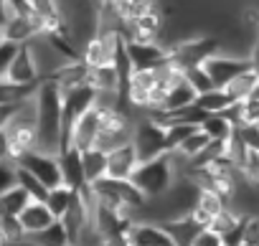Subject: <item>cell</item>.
Masks as SVG:
<instances>
[{
    "mask_svg": "<svg viewBox=\"0 0 259 246\" xmlns=\"http://www.w3.org/2000/svg\"><path fill=\"white\" fill-rule=\"evenodd\" d=\"M36 150L59 155L61 153V89L51 79H41L36 91Z\"/></svg>",
    "mask_w": 259,
    "mask_h": 246,
    "instance_id": "6da1fadb",
    "label": "cell"
},
{
    "mask_svg": "<svg viewBox=\"0 0 259 246\" xmlns=\"http://www.w3.org/2000/svg\"><path fill=\"white\" fill-rule=\"evenodd\" d=\"M221 51V38L216 33H191L165 43V64L178 71L203 66L213 54Z\"/></svg>",
    "mask_w": 259,
    "mask_h": 246,
    "instance_id": "7a4b0ae2",
    "label": "cell"
},
{
    "mask_svg": "<svg viewBox=\"0 0 259 246\" xmlns=\"http://www.w3.org/2000/svg\"><path fill=\"white\" fill-rule=\"evenodd\" d=\"M181 178V170H178V160L173 158V153H165V155H158L153 160H145L135 168L133 173V185L148 198H160L176 180Z\"/></svg>",
    "mask_w": 259,
    "mask_h": 246,
    "instance_id": "3957f363",
    "label": "cell"
},
{
    "mask_svg": "<svg viewBox=\"0 0 259 246\" xmlns=\"http://www.w3.org/2000/svg\"><path fill=\"white\" fill-rule=\"evenodd\" d=\"M92 198L97 203H104V206H112V208H119V211H127L130 216H140L143 206H145V195L133 185V180H117V178H99L94 180L92 185H87Z\"/></svg>",
    "mask_w": 259,
    "mask_h": 246,
    "instance_id": "277c9868",
    "label": "cell"
},
{
    "mask_svg": "<svg viewBox=\"0 0 259 246\" xmlns=\"http://www.w3.org/2000/svg\"><path fill=\"white\" fill-rule=\"evenodd\" d=\"M99 112V135L94 147L109 153L124 142L133 140V127H135V117L133 112L112 107V109H97Z\"/></svg>",
    "mask_w": 259,
    "mask_h": 246,
    "instance_id": "5b68a950",
    "label": "cell"
},
{
    "mask_svg": "<svg viewBox=\"0 0 259 246\" xmlns=\"http://www.w3.org/2000/svg\"><path fill=\"white\" fill-rule=\"evenodd\" d=\"M133 147H135V155L140 163L145 160H153L158 155H165L168 153V145H165V127L160 122H155L150 114H143L140 112V119H135V127H133Z\"/></svg>",
    "mask_w": 259,
    "mask_h": 246,
    "instance_id": "8992f818",
    "label": "cell"
},
{
    "mask_svg": "<svg viewBox=\"0 0 259 246\" xmlns=\"http://www.w3.org/2000/svg\"><path fill=\"white\" fill-rule=\"evenodd\" d=\"M124 36L117 31H99L79 48V59L87 66H112Z\"/></svg>",
    "mask_w": 259,
    "mask_h": 246,
    "instance_id": "52a82bcc",
    "label": "cell"
},
{
    "mask_svg": "<svg viewBox=\"0 0 259 246\" xmlns=\"http://www.w3.org/2000/svg\"><path fill=\"white\" fill-rule=\"evenodd\" d=\"M122 36H124V41H135V43H163L165 18L160 11H153V13H145L140 18L124 21Z\"/></svg>",
    "mask_w": 259,
    "mask_h": 246,
    "instance_id": "ba28073f",
    "label": "cell"
},
{
    "mask_svg": "<svg viewBox=\"0 0 259 246\" xmlns=\"http://www.w3.org/2000/svg\"><path fill=\"white\" fill-rule=\"evenodd\" d=\"M16 165L26 168V170H28L31 175H36L46 188L64 185L61 165H59V155H49V153H41V150H31V153H26Z\"/></svg>",
    "mask_w": 259,
    "mask_h": 246,
    "instance_id": "9c48e42d",
    "label": "cell"
},
{
    "mask_svg": "<svg viewBox=\"0 0 259 246\" xmlns=\"http://www.w3.org/2000/svg\"><path fill=\"white\" fill-rule=\"evenodd\" d=\"M203 69H206V74L211 76L213 86L224 89L234 76H239L241 71L249 69V59H246V56H236V54L219 51V54H213V56L203 64Z\"/></svg>",
    "mask_w": 259,
    "mask_h": 246,
    "instance_id": "30bf717a",
    "label": "cell"
},
{
    "mask_svg": "<svg viewBox=\"0 0 259 246\" xmlns=\"http://www.w3.org/2000/svg\"><path fill=\"white\" fill-rule=\"evenodd\" d=\"M97 135H99V112H97V107H92L81 117H76V122L69 127L66 140H64V147H76V150L94 147Z\"/></svg>",
    "mask_w": 259,
    "mask_h": 246,
    "instance_id": "8fae6325",
    "label": "cell"
},
{
    "mask_svg": "<svg viewBox=\"0 0 259 246\" xmlns=\"http://www.w3.org/2000/svg\"><path fill=\"white\" fill-rule=\"evenodd\" d=\"M127 241H130V246H176L163 223L145 221V218H138L130 223Z\"/></svg>",
    "mask_w": 259,
    "mask_h": 246,
    "instance_id": "7c38bea8",
    "label": "cell"
},
{
    "mask_svg": "<svg viewBox=\"0 0 259 246\" xmlns=\"http://www.w3.org/2000/svg\"><path fill=\"white\" fill-rule=\"evenodd\" d=\"M124 54L133 69H160L165 64V43L124 41Z\"/></svg>",
    "mask_w": 259,
    "mask_h": 246,
    "instance_id": "4fadbf2b",
    "label": "cell"
},
{
    "mask_svg": "<svg viewBox=\"0 0 259 246\" xmlns=\"http://www.w3.org/2000/svg\"><path fill=\"white\" fill-rule=\"evenodd\" d=\"M140 165L133 142H124L114 150L107 153V178H117V180H130L135 173V168Z\"/></svg>",
    "mask_w": 259,
    "mask_h": 246,
    "instance_id": "5bb4252c",
    "label": "cell"
},
{
    "mask_svg": "<svg viewBox=\"0 0 259 246\" xmlns=\"http://www.w3.org/2000/svg\"><path fill=\"white\" fill-rule=\"evenodd\" d=\"M6 79L18 81V84H36V81H41L38 66H36V59H33V51H31L28 43H21L18 46V51H16L11 66H8Z\"/></svg>",
    "mask_w": 259,
    "mask_h": 246,
    "instance_id": "9a60e30c",
    "label": "cell"
},
{
    "mask_svg": "<svg viewBox=\"0 0 259 246\" xmlns=\"http://www.w3.org/2000/svg\"><path fill=\"white\" fill-rule=\"evenodd\" d=\"M3 28V38L13 43H28L41 33V18L33 16H8V21L0 26Z\"/></svg>",
    "mask_w": 259,
    "mask_h": 246,
    "instance_id": "2e32d148",
    "label": "cell"
},
{
    "mask_svg": "<svg viewBox=\"0 0 259 246\" xmlns=\"http://www.w3.org/2000/svg\"><path fill=\"white\" fill-rule=\"evenodd\" d=\"M59 165H61V178L64 185H69L71 190H84L87 180H84V170H81V158L76 147H64L59 153Z\"/></svg>",
    "mask_w": 259,
    "mask_h": 246,
    "instance_id": "e0dca14e",
    "label": "cell"
},
{
    "mask_svg": "<svg viewBox=\"0 0 259 246\" xmlns=\"http://www.w3.org/2000/svg\"><path fill=\"white\" fill-rule=\"evenodd\" d=\"M226 208V198H221L219 193H213V190H203V188H198V195H196V203H193V208L188 211L203 228L211 223V218L213 216H219L221 211Z\"/></svg>",
    "mask_w": 259,
    "mask_h": 246,
    "instance_id": "ac0fdd59",
    "label": "cell"
},
{
    "mask_svg": "<svg viewBox=\"0 0 259 246\" xmlns=\"http://www.w3.org/2000/svg\"><path fill=\"white\" fill-rule=\"evenodd\" d=\"M163 226H165V231L170 233V238H173L176 246H191L193 238L203 231V226H201L191 213H183V216L168 218V221H163Z\"/></svg>",
    "mask_w": 259,
    "mask_h": 246,
    "instance_id": "d6986e66",
    "label": "cell"
},
{
    "mask_svg": "<svg viewBox=\"0 0 259 246\" xmlns=\"http://www.w3.org/2000/svg\"><path fill=\"white\" fill-rule=\"evenodd\" d=\"M18 221H21L23 233L28 236V233H36V231L46 228V226H49V223H54L56 218L51 216V211L46 208V203H44V201H31V203L18 213Z\"/></svg>",
    "mask_w": 259,
    "mask_h": 246,
    "instance_id": "ffe728a7",
    "label": "cell"
},
{
    "mask_svg": "<svg viewBox=\"0 0 259 246\" xmlns=\"http://www.w3.org/2000/svg\"><path fill=\"white\" fill-rule=\"evenodd\" d=\"M193 102H196V91H193V86L181 76L176 84H170V86L165 89L163 104H160V109L153 112V114H160V112H176V109L188 107V104H193Z\"/></svg>",
    "mask_w": 259,
    "mask_h": 246,
    "instance_id": "44dd1931",
    "label": "cell"
},
{
    "mask_svg": "<svg viewBox=\"0 0 259 246\" xmlns=\"http://www.w3.org/2000/svg\"><path fill=\"white\" fill-rule=\"evenodd\" d=\"M104 3H109V8L119 16L122 26H124V21H133V18H140L145 13L160 11V0H104Z\"/></svg>",
    "mask_w": 259,
    "mask_h": 246,
    "instance_id": "7402d4cb",
    "label": "cell"
},
{
    "mask_svg": "<svg viewBox=\"0 0 259 246\" xmlns=\"http://www.w3.org/2000/svg\"><path fill=\"white\" fill-rule=\"evenodd\" d=\"M79 158H81V170H84L87 185H92L94 180L107 175V153L104 150L87 147V150H79Z\"/></svg>",
    "mask_w": 259,
    "mask_h": 246,
    "instance_id": "603a6c76",
    "label": "cell"
},
{
    "mask_svg": "<svg viewBox=\"0 0 259 246\" xmlns=\"http://www.w3.org/2000/svg\"><path fill=\"white\" fill-rule=\"evenodd\" d=\"M23 241L31 243V246H71L69 233H66V228H64V223L59 218L54 223H49L46 228H41L36 233H28Z\"/></svg>",
    "mask_w": 259,
    "mask_h": 246,
    "instance_id": "cb8c5ba5",
    "label": "cell"
},
{
    "mask_svg": "<svg viewBox=\"0 0 259 246\" xmlns=\"http://www.w3.org/2000/svg\"><path fill=\"white\" fill-rule=\"evenodd\" d=\"M198 109H203L206 114H221V112H226L231 104H234V99L226 94V89H219V86H213V89H208V91H203V94H196V102H193Z\"/></svg>",
    "mask_w": 259,
    "mask_h": 246,
    "instance_id": "d4e9b609",
    "label": "cell"
},
{
    "mask_svg": "<svg viewBox=\"0 0 259 246\" xmlns=\"http://www.w3.org/2000/svg\"><path fill=\"white\" fill-rule=\"evenodd\" d=\"M31 203V195L21 188L13 185L6 193H0V216H8V218H18V213Z\"/></svg>",
    "mask_w": 259,
    "mask_h": 246,
    "instance_id": "484cf974",
    "label": "cell"
},
{
    "mask_svg": "<svg viewBox=\"0 0 259 246\" xmlns=\"http://www.w3.org/2000/svg\"><path fill=\"white\" fill-rule=\"evenodd\" d=\"M256 86H259V76H256L251 69H246V71H241L239 76H234L224 89H226V94H229L234 102H244L246 96L254 94Z\"/></svg>",
    "mask_w": 259,
    "mask_h": 246,
    "instance_id": "4316f807",
    "label": "cell"
},
{
    "mask_svg": "<svg viewBox=\"0 0 259 246\" xmlns=\"http://www.w3.org/2000/svg\"><path fill=\"white\" fill-rule=\"evenodd\" d=\"M198 130L208 137V140H229L234 132V125L226 114H206L203 122L198 125Z\"/></svg>",
    "mask_w": 259,
    "mask_h": 246,
    "instance_id": "83f0119b",
    "label": "cell"
},
{
    "mask_svg": "<svg viewBox=\"0 0 259 246\" xmlns=\"http://www.w3.org/2000/svg\"><path fill=\"white\" fill-rule=\"evenodd\" d=\"M38 81L36 84H18V81H11V79H0V104H21L23 99L33 96Z\"/></svg>",
    "mask_w": 259,
    "mask_h": 246,
    "instance_id": "f1b7e54d",
    "label": "cell"
},
{
    "mask_svg": "<svg viewBox=\"0 0 259 246\" xmlns=\"http://www.w3.org/2000/svg\"><path fill=\"white\" fill-rule=\"evenodd\" d=\"M74 193H76V190H71L69 185H56V188H49V193H46L44 203H46V208L51 211V216H54V218H61V216L66 213V208L71 206Z\"/></svg>",
    "mask_w": 259,
    "mask_h": 246,
    "instance_id": "f546056e",
    "label": "cell"
},
{
    "mask_svg": "<svg viewBox=\"0 0 259 246\" xmlns=\"http://www.w3.org/2000/svg\"><path fill=\"white\" fill-rule=\"evenodd\" d=\"M16 185H21V188L31 195V201H44L46 193H49V188H46L36 175H31L26 168H21V165H16Z\"/></svg>",
    "mask_w": 259,
    "mask_h": 246,
    "instance_id": "4dcf8cb0",
    "label": "cell"
},
{
    "mask_svg": "<svg viewBox=\"0 0 259 246\" xmlns=\"http://www.w3.org/2000/svg\"><path fill=\"white\" fill-rule=\"evenodd\" d=\"M206 142H208V137H206L201 130H193V132H191V135H188V137H186L176 150H173V155H176V158H181L183 163H188L191 158H196V155L206 147Z\"/></svg>",
    "mask_w": 259,
    "mask_h": 246,
    "instance_id": "1f68e13d",
    "label": "cell"
},
{
    "mask_svg": "<svg viewBox=\"0 0 259 246\" xmlns=\"http://www.w3.org/2000/svg\"><path fill=\"white\" fill-rule=\"evenodd\" d=\"M183 79L193 86V91H196V94H203V91L213 89V81H211V76L206 74V69H203V66L186 69V71H183Z\"/></svg>",
    "mask_w": 259,
    "mask_h": 246,
    "instance_id": "d6a6232c",
    "label": "cell"
},
{
    "mask_svg": "<svg viewBox=\"0 0 259 246\" xmlns=\"http://www.w3.org/2000/svg\"><path fill=\"white\" fill-rule=\"evenodd\" d=\"M13 185H16V163L6 158L0 160V193H6Z\"/></svg>",
    "mask_w": 259,
    "mask_h": 246,
    "instance_id": "836d02e7",
    "label": "cell"
},
{
    "mask_svg": "<svg viewBox=\"0 0 259 246\" xmlns=\"http://www.w3.org/2000/svg\"><path fill=\"white\" fill-rule=\"evenodd\" d=\"M16 51H18V43L6 41V38L0 41V79H3V76L8 74V66H11V61H13Z\"/></svg>",
    "mask_w": 259,
    "mask_h": 246,
    "instance_id": "e575fe53",
    "label": "cell"
},
{
    "mask_svg": "<svg viewBox=\"0 0 259 246\" xmlns=\"http://www.w3.org/2000/svg\"><path fill=\"white\" fill-rule=\"evenodd\" d=\"M246 59H249V69L259 76V36L251 41V46H249V51H246Z\"/></svg>",
    "mask_w": 259,
    "mask_h": 246,
    "instance_id": "d590c367",
    "label": "cell"
},
{
    "mask_svg": "<svg viewBox=\"0 0 259 246\" xmlns=\"http://www.w3.org/2000/svg\"><path fill=\"white\" fill-rule=\"evenodd\" d=\"M18 104H0V132H6V127L11 125V119L16 114Z\"/></svg>",
    "mask_w": 259,
    "mask_h": 246,
    "instance_id": "8d00e7d4",
    "label": "cell"
},
{
    "mask_svg": "<svg viewBox=\"0 0 259 246\" xmlns=\"http://www.w3.org/2000/svg\"><path fill=\"white\" fill-rule=\"evenodd\" d=\"M8 158V137L6 132H0V160H6Z\"/></svg>",
    "mask_w": 259,
    "mask_h": 246,
    "instance_id": "74e56055",
    "label": "cell"
},
{
    "mask_svg": "<svg viewBox=\"0 0 259 246\" xmlns=\"http://www.w3.org/2000/svg\"><path fill=\"white\" fill-rule=\"evenodd\" d=\"M8 0H0V26H3L6 21H8Z\"/></svg>",
    "mask_w": 259,
    "mask_h": 246,
    "instance_id": "f35d334b",
    "label": "cell"
},
{
    "mask_svg": "<svg viewBox=\"0 0 259 246\" xmlns=\"http://www.w3.org/2000/svg\"><path fill=\"white\" fill-rule=\"evenodd\" d=\"M0 246H11V241H8V236L3 233V228H0Z\"/></svg>",
    "mask_w": 259,
    "mask_h": 246,
    "instance_id": "ab89813d",
    "label": "cell"
},
{
    "mask_svg": "<svg viewBox=\"0 0 259 246\" xmlns=\"http://www.w3.org/2000/svg\"><path fill=\"white\" fill-rule=\"evenodd\" d=\"M0 41H3V28H0Z\"/></svg>",
    "mask_w": 259,
    "mask_h": 246,
    "instance_id": "60d3db41",
    "label": "cell"
},
{
    "mask_svg": "<svg viewBox=\"0 0 259 246\" xmlns=\"http://www.w3.org/2000/svg\"><path fill=\"white\" fill-rule=\"evenodd\" d=\"M256 28H259V21H256Z\"/></svg>",
    "mask_w": 259,
    "mask_h": 246,
    "instance_id": "b9f144b4",
    "label": "cell"
}]
</instances>
